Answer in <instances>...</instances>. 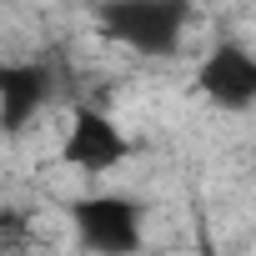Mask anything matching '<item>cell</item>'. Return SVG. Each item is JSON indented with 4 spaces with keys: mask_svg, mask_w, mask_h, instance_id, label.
Here are the masks:
<instances>
[{
    "mask_svg": "<svg viewBox=\"0 0 256 256\" xmlns=\"http://www.w3.org/2000/svg\"><path fill=\"white\" fill-rule=\"evenodd\" d=\"M96 26L106 30V40H120L136 56H176L191 26V6H181V0H110L96 10Z\"/></svg>",
    "mask_w": 256,
    "mask_h": 256,
    "instance_id": "6da1fadb",
    "label": "cell"
},
{
    "mask_svg": "<svg viewBox=\"0 0 256 256\" xmlns=\"http://www.w3.org/2000/svg\"><path fill=\"white\" fill-rule=\"evenodd\" d=\"M70 221H76L80 246L96 256H136L141 251V206L120 191L80 196L70 206Z\"/></svg>",
    "mask_w": 256,
    "mask_h": 256,
    "instance_id": "7a4b0ae2",
    "label": "cell"
},
{
    "mask_svg": "<svg viewBox=\"0 0 256 256\" xmlns=\"http://www.w3.org/2000/svg\"><path fill=\"white\" fill-rule=\"evenodd\" d=\"M126 156H131V141H126V131L96 106H80L70 116V131H66V146H60V161L86 171V176H106L116 171Z\"/></svg>",
    "mask_w": 256,
    "mask_h": 256,
    "instance_id": "3957f363",
    "label": "cell"
},
{
    "mask_svg": "<svg viewBox=\"0 0 256 256\" xmlns=\"http://www.w3.org/2000/svg\"><path fill=\"white\" fill-rule=\"evenodd\" d=\"M196 86L221 110H251L256 106V50H246L241 40H216L196 70Z\"/></svg>",
    "mask_w": 256,
    "mask_h": 256,
    "instance_id": "277c9868",
    "label": "cell"
},
{
    "mask_svg": "<svg viewBox=\"0 0 256 256\" xmlns=\"http://www.w3.org/2000/svg\"><path fill=\"white\" fill-rule=\"evenodd\" d=\"M56 96V76L46 60H6L0 66V120H6V131L20 136L30 116Z\"/></svg>",
    "mask_w": 256,
    "mask_h": 256,
    "instance_id": "5b68a950",
    "label": "cell"
},
{
    "mask_svg": "<svg viewBox=\"0 0 256 256\" xmlns=\"http://www.w3.org/2000/svg\"><path fill=\"white\" fill-rule=\"evenodd\" d=\"M0 241H6V256H20V246H26V216L16 206L0 211Z\"/></svg>",
    "mask_w": 256,
    "mask_h": 256,
    "instance_id": "8992f818",
    "label": "cell"
}]
</instances>
